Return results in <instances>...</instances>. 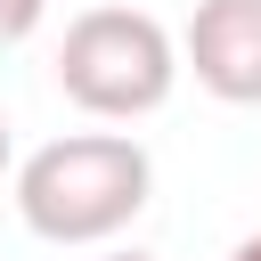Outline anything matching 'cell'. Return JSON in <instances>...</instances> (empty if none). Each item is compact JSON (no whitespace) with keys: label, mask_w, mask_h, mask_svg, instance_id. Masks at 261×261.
<instances>
[{"label":"cell","mask_w":261,"mask_h":261,"mask_svg":"<svg viewBox=\"0 0 261 261\" xmlns=\"http://www.w3.org/2000/svg\"><path fill=\"white\" fill-rule=\"evenodd\" d=\"M179 41L147 8H82L57 41V90L98 122H139L179 90Z\"/></svg>","instance_id":"7a4b0ae2"},{"label":"cell","mask_w":261,"mask_h":261,"mask_svg":"<svg viewBox=\"0 0 261 261\" xmlns=\"http://www.w3.org/2000/svg\"><path fill=\"white\" fill-rule=\"evenodd\" d=\"M41 8H49V0H0V41H24V33L41 24Z\"/></svg>","instance_id":"277c9868"},{"label":"cell","mask_w":261,"mask_h":261,"mask_svg":"<svg viewBox=\"0 0 261 261\" xmlns=\"http://www.w3.org/2000/svg\"><path fill=\"white\" fill-rule=\"evenodd\" d=\"M155 196V163L122 130H65L16 163V220L41 245H106Z\"/></svg>","instance_id":"6da1fadb"},{"label":"cell","mask_w":261,"mask_h":261,"mask_svg":"<svg viewBox=\"0 0 261 261\" xmlns=\"http://www.w3.org/2000/svg\"><path fill=\"white\" fill-rule=\"evenodd\" d=\"M179 57L220 106H261V0H196Z\"/></svg>","instance_id":"3957f363"},{"label":"cell","mask_w":261,"mask_h":261,"mask_svg":"<svg viewBox=\"0 0 261 261\" xmlns=\"http://www.w3.org/2000/svg\"><path fill=\"white\" fill-rule=\"evenodd\" d=\"M228 261H261V228H253V237H237V245H228Z\"/></svg>","instance_id":"5b68a950"},{"label":"cell","mask_w":261,"mask_h":261,"mask_svg":"<svg viewBox=\"0 0 261 261\" xmlns=\"http://www.w3.org/2000/svg\"><path fill=\"white\" fill-rule=\"evenodd\" d=\"M106 261H155V253H106Z\"/></svg>","instance_id":"52a82bcc"},{"label":"cell","mask_w":261,"mask_h":261,"mask_svg":"<svg viewBox=\"0 0 261 261\" xmlns=\"http://www.w3.org/2000/svg\"><path fill=\"white\" fill-rule=\"evenodd\" d=\"M0 179H8V114H0Z\"/></svg>","instance_id":"8992f818"}]
</instances>
